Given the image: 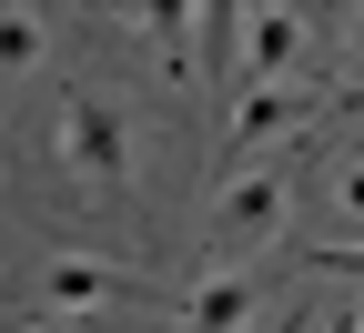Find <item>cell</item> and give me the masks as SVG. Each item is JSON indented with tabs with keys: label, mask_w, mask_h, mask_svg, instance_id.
I'll list each match as a JSON object with an SVG mask.
<instances>
[{
	"label": "cell",
	"mask_w": 364,
	"mask_h": 333,
	"mask_svg": "<svg viewBox=\"0 0 364 333\" xmlns=\"http://www.w3.org/2000/svg\"><path fill=\"white\" fill-rule=\"evenodd\" d=\"M284 222H294V182L284 172H243V182L213 192V243H233V253L284 243Z\"/></svg>",
	"instance_id": "4"
},
{
	"label": "cell",
	"mask_w": 364,
	"mask_h": 333,
	"mask_svg": "<svg viewBox=\"0 0 364 333\" xmlns=\"http://www.w3.org/2000/svg\"><path fill=\"white\" fill-rule=\"evenodd\" d=\"M304 40H314V21L304 11H233V51H243V91H273L294 61H304Z\"/></svg>",
	"instance_id": "5"
},
{
	"label": "cell",
	"mask_w": 364,
	"mask_h": 333,
	"mask_svg": "<svg viewBox=\"0 0 364 333\" xmlns=\"http://www.w3.org/2000/svg\"><path fill=\"white\" fill-rule=\"evenodd\" d=\"M132 31H152L162 71L182 81V71H193V31H203V11H193V0H152V11H132Z\"/></svg>",
	"instance_id": "7"
},
{
	"label": "cell",
	"mask_w": 364,
	"mask_h": 333,
	"mask_svg": "<svg viewBox=\"0 0 364 333\" xmlns=\"http://www.w3.org/2000/svg\"><path fill=\"white\" fill-rule=\"evenodd\" d=\"M263 333H314V313H304V303H284V313L263 323Z\"/></svg>",
	"instance_id": "11"
},
{
	"label": "cell",
	"mask_w": 364,
	"mask_h": 333,
	"mask_svg": "<svg viewBox=\"0 0 364 333\" xmlns=\"http://www.w3.org/2000/svg\"><path fill=\"white\" fill-rule=\"evenodd\" d=\"M334 212H344V243H324V253H354V243H364V152L334 172Z\"/></svg>",
	"instance_id": "9"
},
{
	"label": "cell",
	"mask_w": 364,
	"mask_h": 333,
	"mask_svg": "<svg viewBox=\"0 0 364 333\" xmlns=\"http://www.w3.org/2000/svg\"><path fill=\"white\" fill-rule=\"evenodd\" d=\"M21 333H71V323H21Z\"/></svg>",
	"instance_id": "12"
},
{
	"label": "cell",
	"mask_w": 364,
	"mask_h": 333,
	"mask_svg": "<svg viewBox=\"0 0 364 333\" xmlns=\"http://www.w3.org/2000/svg\"><path fill=\"white\" fill-rule=\"evenodd\" d=\"M354 333H364V323H354Z\"/></svg>",
	"instance_id": "14"
},
{
	"label": "cell",
	"mask_w": 364,
	"mask_h": 333,
	"mask_svg": "<svg viewBox=\"0 0 364 333\" xmlns=\"http://www.w3.org/2000/svg\"><path fill=\"white\" fill-rule=\"evenodd\" d=\"M263 293V273H203V283H182V333H233Z\"/></svg>",
	"instance_id": "6"
},
{
	"label": "cell",
	"mask_w": 364,
	"mask_h": 333,
	"mask_svg": "<svg viewBox=\"0 0 364 333\" xmlns=\"http://www.w3.org/2000/svg\"><path fill=\"white\" fill-rule=\"evenodd\" d=\"M51 141H61V172H71V192L91 202V212H122L132 202V111L112 102V91H61V121H51Z\"/></svg>",
	"instance_id": "1"
},
{
	"label": "cell",
	"mask_w": 364,
	"mask_h": 333,
	"mask_svg": "<svg viewBox=\"0 0 364 333\" xmlns=\"http://www.w3.org/2000/svg\"><path fill=\"white\" fill-rule=\"evenodd\" d=\"M41 51H51V21L41 11H0V81H21Z\"/></svg>",
	"instance_id": "8"
},
{
	"label": "cell",
	"mask_w": 364,
	"mask_h": 333,
	"mask_svg": "<svg viewBox=\"0 0 364 333\" xmlns=\"http://www.w3.org/2000/svg\"><path fill=\"white\" fill-rule=\"evenodd\" d=\"M51 313H91V303H182V283H152V273H122V263H91V253H51L41 263V283H31Z\"/></svg>",
	"instance_id": "3"
},
{
	"label": "cell",
	"mask_w": 364,
	"mask_h": 333,
	"mask_svg": "<svg viewBox=\"0 0 364 333\" xmlns=\"http://www.w3.org/2000/svg\"><path fill=\"white\" fill-rule=\"evenodd\" d=\"M314 111H334V91H314V81H273V91H243V102H233V131H223V162H213V192H223V182H243L263 141L304 131Z\"/></svg>",
	"instance_id": "2"
},
{
	"label": "cell",
	"mask_w": 364,
	"mask_h": 333,
	"mask_svg": "<svg viewBox=\"0 0 364 333\" xmlns=\"http://www.w3.org/2000/svg\"><path fill=\"white\" fill-rule=\"evenodd\" d=\"M314 273H364V243L354 253H314Z\"/></svg>",
	"instance_id": "10"
},
{
	"label": "cell",
	"mask_w": 364,
	"mask_h": 333,
	"mask_svg": "<svg viewBox=\"0 0 364 333\" xmlns=\"http://www.w3.org/2000/svg\"><path fill=\"white\" fill-rule=\"evenodd\" d=\"M354 51H364V11H354Z\"/></svg>",
	"instance_id": "13"
}]
</instances>
